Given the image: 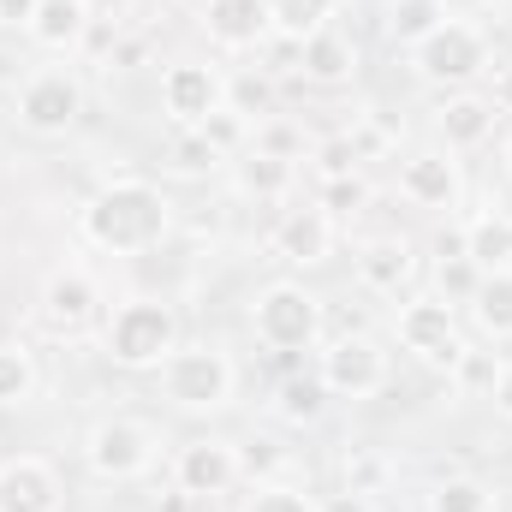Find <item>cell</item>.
Returning a JSON list of instances; mask_svg holds the SVG:
<instances>
[{
    "label": "cell",
    "mask_w": 512,
    "mask_h": 512,
    "mask_svg": "<svg viewBox=\"0 0 512 512\" xmlns=\"http://www.w3.org/2000/svg\"><path fill=\"white\" fill-rule=\"evenodd\" d=\"M352 274H358L364 292L399 298V292L417 280V245H411L405 233H376V239H364V245L352 251Z\"/></svg>",
    "instance_id": "cell-15"
},
{
    "label": "cell",
    "mask_w": 512,
    "mask_h": 512,
    "mask_svg": "<svg viewBox=\"0 0 512 512\" xmlns=\"http://www.w3.org/2000/svg\"><path fill=\"white\" fill-rule=\"evenodd\" d=\"M173 6H203V0H173Z\"/></svg>",
    "instance_id": "cell-46"
},
{
    "label": "cell",
    "mask_w": 512,
    "mask_h": 512,
    "mask_svg": "<svg viewBox=\"0 0 512 512\" xmlns=\"http://www.w3.org/2000/svg\"><path fill=\"white\" fill-rule=\"evenodd\" d=\"M78 227H84V239H90L96 251L143 256L173 233V203H167V191L149 185V179H108V185L84 203Z\"/></svg>",
    "instance_id": "cell-1"
},
{
    "label": "cell",
    "mask_w": 512,
    "mask_h": 512,
    "mask_svg": "<svg viewBox=\"0 0 512 512\" xmlns=\"http://www.w3.org/2000/svg\"><path fill=\"white\" fill-rule=\"evenodd\" d=\"M179 310L161 304V298H126L108 310L102 322V352L120 364V370H161L173 352H179Z\"/></svg>",
    "instance_id": "cell-2"
},
{
    "label": "cell",
    "mask_w": 512,
    "mask_h": 512,
    "mask_svg": "<svg viewBox=\"0 0 512 512\" xmlns=\"http://www.w3.org/2000/svg\"><path fill=\"white\" fill-rule=\"evenodd\" d=\"M36 322L48 340H84L108 322L102 310V286L84 262H60L42 274V292H36Z\"/></svg>",
    "instance_id": "cell-6"
},
{
    "label": "cell",
    "mask_w": 512,
    "mask_h": 512,
    "mask_svg": "<svg viewBox=\"0 0 512 512\" xmlns=\"http://www.w3.org/2000/svg\"><path fill=\"white\" fill-rule=\"evenodd\" d=\"M84 120V78L72 66H42L18 84V126L30 137H66Z\"/></svg>",
    "instance_id": "cell-9"
},
{
    "label": "cell",
    "mask_w": 512,
    "mask_h": 512,
    "mask_svg": "<svg viewBox=\"0 0 512 512\" xmlns=\"http://www.w3.org/2000/svg\"><path fill=\"white\" fill-rule=\"evenodd\" d=\"M447 376H453V387H459V393H489V387H495V376H501V358H495V352L465 346V358H459Z\"/></svg>",
    "instance_id": "cell-36"
},
{
    "label": "cell",
    "mask_w": 512,
    "mask_h": 512,
    "mask_svg": "<svg viewBox=\"0 0 512 512\" xmlns=\"http://www.w3.org/2000/svg\"><path fill=\"white\" fill-rule=\"evenodd\" d=\"M298 72H304V84H316V90H340V84L358 78V42L328 24V30H316L310 42H298Z\"/></svg>",
    "instance_id": "cell-20"
},
{
    "label": "cell",
    "mask_w": 512,
    "mask_h": 512,
    "mask_svg": "<svg viewBox=\"0 0 512 512\" xmlns=\"http://www.w3.org/2000/svg\"><path fill=\"white\" fill-rule=\"evenodd\" d=\"M36 387H42L36 358H30L24 346H0V411L30 405V399H36Z\"/></svg>",
    "instance_id": "cell-29"
},
{
    "label": "cell",
    "mask_w": 512,
    "mask_h": 512,
    "mask_svg": "<svg viewBox=\"0 0 512 512\" xmlns=\"http://www.w3.org/2000/svg\"><path fill=\"white\" fill-rule=\"evenodd\" d=\"M316 203H322L328 215H346V221H352V215H364V209H370V179H364V173L322 179V197H316Z\"/></svg>",
    "instance_id": "cell-33"
},
{
    "label": "cell",
    "mask_w": 512,
    "mask_h": 512,
    "mask_svg": "<svg viewBox=\"0 0 512 512\" xmlns=\"http://www.w3.org/2000/svg\"><path fill=\"white\" fill-rule=\"evenodd\" d=\"M280 465H286V453H280L274 441H251V447H239V471H245L251 483H274Z\"/></svg>",
    "instance_id": "cell-38"
},
{
    "label": "cell",
    "mask_w": 512,
    "mask_h": 512,
    "mask_svg": "<svg viewBox=\"0 0 512 512\" xmlns=\"http://www.w3.org/2000/svg\"><path fill=\"white\" fill-rule=\"evenodd\" d=\"M459 233H465V256H471L483 274L512 268V215L501 209V203H489V209L465 215V221H459Z\"/></svg>",
    "instance_id": "cell-21"
},
{
    "label": "cell",
    "mask_w": 512,
    "mask_h": 512,
    "mask_svg": "<svg viewBox=\"0 0 512 512\" xmlns=\"http://www.w3.org/2000/svg\"><path fill=\"white\" fill-rule=\"evenodd\" d=\"M274 411L286 417V423H322V411H328V387L310 382V376H292V382H280V393H274Z\"/></svg>",
    "instance_id": "cell-30"
},
{
    "label": "cell",
    "mask_w": 512,
    "mask_h": 512,
    "mask_svg": "<svg viewBox=\"0 0 512 512\" xmlns=\"http://www.w3.org/2000/svg\"><path fill=\"white\" fill-rule=\"evenodd\" d=\"M399 197L411 209L453 215L465 203V167L453 161V149H417V155L399 161Z\"/></svg>",
    "instance_id": "cell-12"
},
{
    "label": "cell",
    "mask_w": 512,
    "mask_h": 512,
    "mask_svg": "<svg viewBox=\"0 0 512 512\" xmlns=\"http://www.w3.org/2000/svg\"><path fill=\"white\" fill-rule=\"evenodd\" d=\"M36 0H0V24H30Z\"/></svg>",
    "instance_id": "cell-42"
},
{
    "label": "cell",
    "mask_w": 512,
    "mask_h": 512,
    "mask_svg": "<svg viewBox=\"0 0 512 512\" xmlns=\"http://www.w3.org/2000/svg\"><path fill=\"white\" fill-rule=\"evenodd\" d=\"M227 155L203 137V131L191 126V131H173V143H167V167L179 173V179H209L215 167H221Z\"/></svg>",
    "instance_id": "cell-28"
},
{
    "label": "cell",
    "mask_w": 512,
    "mask_h": 512,
    "mask_svg": "<svg viewBox=\"0 0 512 512\" xmlns=\"http://www.w3.org/2000/svg\"><path fill=\"white\" fill-rule=\"evenodd\" d=\"M292 185H298V161L256 155V149L239 155V191H245V197H256V203H280Z\"/></svg>",
    "instance_id": "cell-24"
},
{
    "label": "cell",
    "mask_w": 512,
    "mask_h": 512,
    "mask_svg": "<svg viewBox=\"0 0 512 512\" xmlns=\"http://www.w3.org/2000/svg\"><path fill=\"white\" fill-rule=\"evenodd\" d=\"M316 507H322V512H382V507H376V495H358V489H340V495H322Z\"/></svg>",
    "instance_id": "cell-40"
},
{
    "label": "cell",
    "mask_w": 512,
    "mask_h": 512,
    "mask_svg": "<svg viewBox=\"0 0 512 512\" xmlns=\"http://www.w3.org/2000/svg\"><path fill=\"white\" fill-rule=\"evenodd\" d=\"M251 149L256 155H280V161H304L310 137L292 126V120H256L251 126Z\"/></svg>",
    "instance_id": "cell-32"
},
{
    "label": "cell",
    "mask_w": 512,
    "mask_h": 512,
    "mask_svg": "<svg viewBox=\"0 0 512 512\" xmlns=\"http://www.w3.org/2000/svg\"><path fill=\"white\" fill-rule=\"evenodd\" d=\"M239 512H322L304 489H292V483H256L251 489V501Z\"/></svg>",
    "instance_id": "cell-37"
},
{
    "label": "cell",
    "mask_w": 512,
    "mask_h": 512,
    "mask_svg": "<svg viewBox=\"0 0 512 512\" xmlns=\"http://www.w3.org/2000/svg\"><path fill=\"white\" fill-rule=\"evenodd\" d=\"M495 108H501V114H512V66H501V72H495Z\"/></svg>",
    "instance_id": "cell-43"
},
{
    "label": "cell",
    "mask_w": 512,
    "mask_h": 512,
    "mask_svg": "<svg viewBox=\"0 0 512 512\" xmlns=\"http://www.w3.org/2000/svg\"><path fill=\"white\" fill-rule=\"evenodd\" d=\"M501 161H507V173H512V131H507V143H501Z\"/></svg>",
    "instance_id": "cell-45"
},
{
    "label": "cell",
    "mask_w": 512,
    "mask_h": 512,
    "mask_svg": "<svg viewBox=\"0 0 512 512\" xmlns=\"http://www.w3.org/2000/svg\"><path fill=\"white\" fill-rule=\"evenodd\" d=\"M393 334H399V346L417 358V364H429V370H453L459 358H465V334H459V316H453V304H441L435 292H423V298H405L399 304V316H393Z\"/></svg>",
    "instance_id": "cell-8"
},
{
    "label": "cell",
    "mask_w": 512,
    "mask_h": 512,
    "mask_svg": "<svg viewBox=\"0 0 512 512\" xmlns=\"http://www.w3.org/2000/svg\"><path fill=\"white\" fill-rule=\"evenodd\" d=\"M251 328H256V340L268 352H280V358L310 352L322 340V298L304 280H268L251 298Z\"/></svg>",
    "instance_id": "cell-4"
},
{
    "label": "cell",
    "mask_w": 512,
    "mask_h": 512,
    "mask_svg": "<svg viewBox=\"0 0 512 512\" xmlns=\"http://www.w3.org/2000/svg\"><path fill=\"white\" fill-rule=\"evenodd\" d=\"M495 120H501V108H495V96H483V90H447V102L435 108V131H441V143H447L453 155L489 143V137H495Z\"/></svg>",
    "instance_id": "cell-18"
},
{
    "label": "cell",
    "mask_w": 512,
    "mask_h": 512,
    "mask_svg": "<svg viewBox=\"0 0 512 512\" xmlns=\"http://www.w3.org/2000/svg\"><path fill=\"white\" fill-rule=\"evenodd\" d=\"M411 72L423 84H435V90H471L489 72V36H483V24H471V18L453 12L435 36H423L411 48Z\"/></svg>",
    "instance_id": "cell-5"
},
{
    "label": "cell",
    "mask_w": 512,
    "mask_h": 512,
    "mask_svg": "<svg viewBox=\"0 0 512 512\" xmlns=\"http://www.w3.org/2000/svg\"><path fill=\"white\" fill-rule=\"evenodd\" d=\"M90 24H96V6H90V0H36L24 36H30L42 54H78L84 36H90Z\"/></svg>",
    "instance_id": "cell-19"
},
{
    "label": "cell",
    "mask_w": 512,
    "mask_h": 512,
    "mask_svg": "<svg viewBox=\"0 0 512 512\" xmlns=\"http://www.w3.org/2000/svg\"><path fill=\"white\" fill-rule=\"evenodd\" d=\"M310 161H316V179H340V173H358V143H352V131H340V137H322L316 149H310Z\"/></svg>",
    "instance_id": "cell-35"
},
{
    "label": "cell",
    "mask_w": 512,
    "mask_h": 512,
    "mask_svg": "<svg viewBox=\"0 0 512 512\" xmlns=\"http://www.w3.org/2000/svg\"><path fill=\"white\" fill-rule=\"evenodd\" d=\"M161 393L179 411H227L239 399V364L221 346H179L161 364Z\"/></svg>",
    "instance_id": "cell-7"
},
{
    "label": "cell",
    "mask_w": 512,
    "mask_h": 512,
    "mask_svg": "<svg viewBox=\"0 0 512 512\" xmlns=\"http://www.w3.org/2000/svg\"><path fill=\"white\" fill-rule=\"evenodd\" d=\"M0 512H60V471L36 453L0 459Z\"/></svg>",
    "instance_id": "cell-17"
},
{
    "label": "cell",
    "mask_w": 512,
    "mask_h": 512,
    "mask_svg": "<svg viewBox=\"0 0 512 512\" xmlns=\"http://www.w3.org/2000/svg\"><path fill=\"white\" fill-rule=\"evenodd\" d=\"M423 512H501V501H495V489H489L483 477L453 471V477H441V483L423 495Z\"/></svg>",
    "instance_id": "cell-26"
},
{
    "label": "cell",
    "mask_w": 512,
    "mask_h": 512,
    "mask_svg": "<svg viewBox=\"0 0 512 512\" xmlns=\"http://www.w3.org/2000/svg\"><path fill=\"white\" fill-rule=\"evenodd\" d=\"M471 322L489 334V340H512V268H495L477 280L471 292Z\"/></svg>",
    "instance_id": "cell-23"
},
{
    "label": "cell",
    "mask_w": 512,
    "mask_h": 512,
    "mask_svg": "<svg viewBox=\"0 0 512 512\" xmlns=\"http://www.w3.org/2000/svg\"><path fill=\"white\" fill-rule=\"evenodd\" d=\"M477 280H483V268L471 262V256H435V298L441 304H471V292H477Z\"/></svg>",
    "instance_id": "cell-31"
},
{
    "label": "cell",
    "mask_w": 512,
    "mask_h": 512,
    "mask_svg": "<svg viewBox=\"0 0 512 512\" xmlns=\"http://www.w3.org/2000/svg\"><path fill=\"white\" fill-rule=\"evenodd\" d=\"M239 477H245V471H239V441H227V435H197V441H185V447L173 453V489H179L185 501L227 495Z\"/></svg>",
    "instance_id": "cell-11"
},
{
    "label": "cell",
    "mask_w": 512,
    "mask_h": 512,
    "mask_svg": "<svg viewBox=\"0 0 512 512\" xmlns=\"http://www.w3.org/2000/svg\"><path fill=\"white\" fill-rule=\"evenodd\" d=\"M489 399H495V411L512 423V358L501 364V376H495V387H489Z\"/></svg>",
    "instance_id": "cell-41"
},
{
    "label": "cell",
    "mask_w": 512,
    "mask_h": 512,
    "mask_svg": "<svg viewBox=\"0 0 512 512\" xmlns=\"http://www.w3.org/2000/svg\"><path fill=\"white\" fill-rule=\"evenodd\" d=\"M197 131H203L221 155H245V149H251V120H245L239 108H227V102H221V108H215V114H209Z\"/></svg>",
    "instance_id": "cell-34"
},
{
    "label": "cell",
    "mask_w": 512,
    "mask_h": 512,
    "mask_svg": "<svg viewBox=\"0 0 512 512\" xmlns=\"http://www.w3.org/2000/svg\"><path fill=\"white\" fill-rule=\"evenodd\" d=\"M340 12V0H268V18H274V36L280 42H310L316 30H328V18Z\"/></svg>",
    "instance_id": "cell-25"
},
{
    "label": "cell",
    "mask_w": 512,
    "mask_h": 512,
    "mask_svg": "<svg viewBox=\"0 0 512 512\" xmlns=\"http://www.w3.org/2000/svg\"><path fill=\"white\" fill-rule=\"evenodd\" d=\"M90 6H96V18H108V12H114V24H120V12H126L131 0H90Z\"/></svg>",
    "instance_id": "cell-44"
},
{
    "label": "cell",
    "mask_w": 512,
    "mask_h": 512,
    "mask_svg": "<svg viewBox=\"0 0 512 512\" xmlns=\"http://www.w3.org/2000/svg\"><path fill=\"white\" fill-rule=\"evenodd\" d=\"M387 376H393V364H387L382 340H370V334H340V340L322 346V376L316 382L328 387V399H376Z\"/></svg>",
    "instance_id": "cell-10"
},
{
    "label": "cell",
    "mask_w": 512,
    "mask_h": 512,
    "mask_svg": "<svg viewBox=\"0 0 512 512\" xmlns=\"http://www.w3.org/2000/svg\"><path fill=\"white\" fill-rule=\"evenodd\" d=\"M268 251H274V262H286V268H322L334 256V215L322 203L286 209L274 221V233H268Z\"/></svg>",
    "instance_id": "cell-14"
},
{
    "label": "cell",
    "mask_w": 512,
    "mask_h": 512,
    "mask_svg": "<svg viewBox=\"0 0 512 512\" xmlns=\"http://www.w3.org/2000/svg\"><path fill=\"white\" fill-rule=\"evenodd\" d=\"M203 30L215 48L251 54L274 36V18H268V0H203Z\"/></svg>",
    "instance_id": "cell-16"
},
{
    "label": "cell",
    "mask_w": 512,
    "mask_h": 512,
    "mask_svg": "<svg viewBox=\"0 0 512 512\" xmlns=\"http://www.w3.org/2000/svg\"><path fill=\"white\" fill-rule=\"evenodd\" d=\"M221 102H227V78H221L215 66H203V60H173V66L161 72V114L179 131L203 126Z\"/></svg>",
    "instance_id": "cell-13"
},
{
    "label": "cell",
    "mask_w": 512,
    "mask_h": 512,
    "mask_svg": "<svg viewBox=\"0 0 512 512\" xmlns=\"http://www.w3.org/2000/svg\"><path fill=\"white\" fill-rule=\"evenodd\" d=\"M155 459H161V429L143 417L114 411V417H96L84 429V465L96 483H137L155 471Z\"/></svg>",
    "instance_id": "cell-3"
},
{
    "label": "cell",
    "mask_w": 512,
    "mask_h": 512,
    "mask_svg": "<svg viewBox=\"0 0 512 512\" xmlns=\"http://www.w3.org/2000/svg\"><path fill=\"white\" fill-rule=\"evenodd\" d=\"M227 108H239L245 120H256L268 108V84L262 78H227Z\"/></svg>",
    "instance_id": "cell-39"
},
{
    "label": "cell",
    "mask_w": 512,
    "mask_h": 512,
    "mask_svg": "<svg viewBox=\"0 0 512 512\" xmlns=\"http://www.w3.org/2000/svg\"><path fill=\"white\" fill-rule=\"evenodd\" d=\"M447 18H453L447 0H387L382 6V36L393 48H417V42L435 36Z\"/></svg>",
    "instance_id": "cell-22"
},
{
    "label": "cell",
    "mask_w": 512,
    "mask_h": 512,
    "mask_svg": "<svg viewBox=\"0 0 512 512\" xmlns=\"http://www.w3.org/2000/svg\"><path fill=\"white\" fill-rule=\"evenodd\" d=\"M387 477H393V465H387L382 447H370V441H352V447L340 453V489H358V495H382Z\"/></svg>",
    "instance_id": "cell-27"
}]
</instances>
